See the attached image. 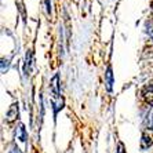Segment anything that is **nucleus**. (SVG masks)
Listing matches in <instances>:
<instances>
[{
    "instance_id": "f257e3e1",
    "label": "nucleus",
    "mask_w": 153,
    "mask_h": 153,
    "mask_svg": "<svg viewBox=\"0 0 153 153\" xmlns=\"http://www.w3.org/2000/svg\"><path fill=\"white\" fill-rule=\"evenodd\" d=\"M153 143V127L148 128L143 131V135H142V148L146 149V148H149L150 145Z\"/></svg>"
},
{
    "instance_id": "f03ea898",
    "label": "nucleus",
    "mask_w": 153,
    "mask_h": 153,
    "mask_svg": "<svg viewBox=\"0 0 153 153\" xmlns=\"http://www.w3.org/2000/svg\"><path fill=\"white\" fill-rule=\"evenodd\" d=\"M17 116H18V103H13L10 106V109H8V112H7V121H14L15 119H17Z\"/></svg>"
},
{
    "instance_id": "7ed1b4c3",
    "label": "nucleus",
    "mask_w": 153,
    "mask_h": 153,
    "mask_svg": "<svg viewBox=\"0 0 153 153\" xmlns=\"http://www.w3.org/2000/svg\"><path fill=\"white\" fill-rule=\"evenodd\" d=\"M112 84H113V75H112V68L108 66L106 69V88L108 91L112 90Z\"/></svg>"
},
{
    "instance_id": "20e7f679",
    "label": "nucleus",
    "mask_w": 153,
    "mask_h": 153,
    "mask_svg": "<svg viewBox=\"0 0 153 153\" xmlns=\"http://www.w3.org/2000/svg\"><path fill=\"white\" fill-rule=\"evenodd\" d=\"M15 137H17V138L19 139V141H22V142H24V141H25V139H26V132H25V128H24V126H22V124L17 128V132H15Z\"/></svg>"
},
{
    "instance_id": "39448f33",
    "label": "nucleus",
    "mask_w": 153,
    "mask_h": 153,
    "mask_svg": "<svg viewBox=\"0 0 153 153\" xmlns=\"http://www.w3.org/2000/svg\"><path fill=\"white\" fill-rule=\"evenodd\" d=\"M145 98L149 101V103L153 105V87H150V88H148L145 91Z\"/></svg>"
},
{
    "instance_id": "423d86ee",
    "label": "nucleus",
    "mask_w": 153,
    "mask_h": 153,
    "mask_svg": "<svg viewBox=\"0 0 153 153\" xmlns=\"http://www.w3.org/2000/svg\"><path fill=\"white\" fill-rule=\"evenodd\" d=\"M117 153H124V146H123V143H119V152Z\"/></svg>"
},
{
    "instance_id": "0eeeda50",
    "label": "nucleus",
    "mask_w": 153,
    "mask_h": 153,
    "mask_svg": "<svg viewBox=\"0 0 153 153\" xmlns=\"http://www.w3.org/2000/svg\"><path fill=\"white\" fill-rule=\"evenodd\" d=\"M149 126L150 127H153V112L150 113V116H149Z\"/></svg>"
},
{
    "instance_id": "6e6552de",
    "label": "nucleus",
    "mask_w": 153,
    "mask_h": 153,
    "mask_svg": "<svg viewBox=\"0 0 153 153\" xmlns=\"http://www.w3.org/2000/svg\"><path fill=\"white\" fill-rule=\"evenodd\" d=\"M10 153H21V150L18 149V148H14V149L11 150V152H10Z\"/></svg>"
},
{
    "instance_id": "1a4fd4ad",
    "label": "nucleus",
    "mask_w": 153,
    "mask_h": 153,
    "mask_svg": "<svg viewBox=\"0 0 153 153\" xmlns=\"http://www.w3.org/2000/svg\"><path fill=\"white\" fill-rule=\"evenodd\" d=\"M150 36H152V37H153V30H152V32H150Z\"/></svg>"
}]
</instances>
